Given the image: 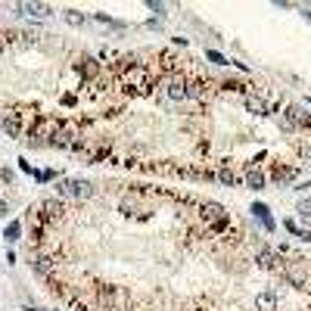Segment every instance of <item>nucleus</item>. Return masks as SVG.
Instances as JSON below:
<instances>
[{"mask_svg":"<svg viewBox=\"0 0 311 311\" xmlns=\"http://www.w3.org/2000/svg\"><path fill=\"white\" fill-rule=\"evenodd\" d=\"M246 187H252V190H261L264 187V174L255 165H249V171H246Z\"/></svg>","mask_w":311,"mask_h":311,"instance_id":"obj_15","label":"nucleus"},{"mask_svg":"<svg viewBox=\"0 0 311 311\" xmlns=\"http://www.w3.org/2000/svg\"><path fill=\"white\" fill-rule=\"evenodd\" d=\"M19 168H22L25 174H34V168H31V162H25V159H19Z\"/></svg>","mask_w":311,"mask_h":311,"instance_id":"obj_28","label":"nucleus"},{"mask_svg":"<svg viewBox=\"0 0 311 311\" xmlns=\"http://www.w3.org/2000/svg\"><path fill=\"white\" fill-rule=\"evenodd\" d=\"M249 212H252V218H258V221H261V227H264L268 233H271V230H277V221L271 218V209H268L264 203H252V209H249Z\"/></svg>","mask_w":311,"mask_h":311,"instance_id":"obj_7","label":"nucleus"},{"mask_svg":"<svg viewBox=\"0 0 311 311\" xmlns=\"http://www.w3.org/2000/svg\"><path fill=\"white\" fill-rule=\"evenodd\" d=\"M302 16H305V19H308V22H311V10H302Z\"/></svg>","mask_w":311,"mask_h":311,"instance_id":"obj_30","label":"nucleus"},{"mask_svg":"<svg viewBox=\"0 0 311 311\" xmlns=\"http://www.w3.org/2000/svg\"><path fill=\"white\" fill-rule=\"evenodd\" d=\"M31 122H34V112L31 109H7V115H0V128H4L10 137L28 134Z\"/></svg>","mask_w":311,"mask_h":311,"instance_id":"obj_2","label":"nucleus"},{"mask_svg":"<svg viewBox=\"0 0 311 311\" xmlns=\"http://www.w3.org/2000/svg\"><path fill=\"white\" fill-rule=\"evenodd\" d=\"M199 215H203V221H206L212 230H224V227L230 224V215H227L224 206H218V203H203V206H199Z\"/></svg>","mask_w":311,"mask_h":311,"instance_id":"obj_4","label":"nucleus"},{"mask_svg":"<svg viewBox=\"0 0 311 311\" xmlns=\"http://www.w3.org/2000/svg\"><path fill=\"white\" fill-rule=\"evenodd\" d=\"M283 122L296 131V128H311V112H305L302 106H290L283 112Z\"/></svg>","mask_w":311,"mask_h":311,"instance_id":"obj_6","label":"nucleus"},{"mask_svg":"<svg viewBox=\"0 0 311 311\" xmlns=\"http://www.w3.org/2000/svg\"><path fill=\"white\" fill-rule=\"evenodd\" d=\"M56 131H59V122L56 119H50V115H34V122L28 128V140L31 143H41V137H47V143H50V137Z\"/></svg>","mask_w":311,"mask_h":311,"instance_id":"obj_3","label":"nucleus"},{"mask_svg":"<svg viewBox=\"0 0 311 311\" xmlns=\"http://www.w3.org/2000/svg\"><path fill=\"white\" fill-rule=\"evenodd\" d=\"M296 177V168H286V165H274V181H290Z\"/></svg>","mask_w":311,"mask_h":311,"instance_id":"obj_20","label":"nucleus"},{"mask_svg":"<svg viewBox=\"0 0 311 311\" xmlns=\"http://www.w3.org/2000/svg\"><path fill=\"white\" fill-rule=\"evenodd\" d=\"M218 181H221V184H227V187H233V184H237V174L227 171V168H221V171H218Z\"/></svg>","mask_w":311,"mask_h":311,"instance_id":"obj_23","label":"nucleus"},{"mask_svg":"<svg viewBox=\"0 0 311 311\" xmlns=\"http://www.w3.org/2000/svg\"><path fill=\"white\" fill-rule=\"evenodd\" d=\"M4 237H7V243H16L22 237V221H10L7 230H4Z\"/></svg>","mask_w":311,"mask_h":311,"instance_id":"obj_17","label":"nucleus"},{"mask_svg":"<svg viewBox=\"0 0 311 311\" xmlns=\"http://www.w3.org/2000/svg\"><path fill=\"white\" fill-rule=\"evenodd\" d=\"M168 97L171 100H187V81L184 78H171L168 81Z\"/></svg>","mask_w":311,"mask_h":311,"instance_id":"obj_13","label":"nucleus"},{"mask_svg":"<svg viewBox=\"0 0 311 311\" xmlns=\"http://www.w3.org/2000/svg\"><path fill=\"white\" fill-rule=\"evenodd\" d=\"M206 59L215 62V65H227V62H230V59H227L224 53H218V50H206Z\"/></svg>","mask_w":311,"mask_h":311,"instance_id":"obj_21","label":"nucleus"},{"mask_svg":"<svg viewBox=\"0 0 311 311\" xmlns=\"http://www.w3.org/2000/svg\"><path fill=\"white\" fill-rule=\"evenodd\" d=\"M56 193L59 196H75V199H91L94 187H91V181H59Z\"/></svg>","mask_w":311,"mask_h":311,"instance_id":"obj_5","label":"nucleus"},{"mask_svg":"<svg viewBox=\"0 0 311 311\" xmlns=\"http://www.w3.org/2000/svg\"><path fill=\"white\" fill-rule=\"evenodd\" d=\"M78 72H81L84 78H97L100 75V62L94 59V56H81V59H78V65H75Z\"/></svg>","mask_w":311,"mask_h":311,"instance_id":"obj_12","label":"nucleus"},{"mask_svg":"<svg viewBox=\"0 0 311 311\" xmlns=\"http://www.w3.org/2000/svg\"><path fill=\"white\" fill-rule=\"evenodd\" d=\"M62 19H65L69 25H75V28H81V25H84V13H78V10H65Z\"/></svg>","mask_w":311,"mask_h":311,"instance_id":"obj_19","label":"nucleus"},{"mask_svg":"<svg viewBox=\"0 0 311 311\" xmlns=\"http://www.w3.org/2000/svg\"><path fill=\"white\" fill-rule=\"evenodd\" d=\"M184 311H193V308H184Z\"/></svg>","mask_w":311,"mask_h":311,"instance_id":"obj_33","label":"nucleus"},{"mask_svg":"<svg viewBox=\"0 0 311 311\" xmlns=\"http://www.w3.org/2000/svg\"><path fill=\"white\" fill-rule=\"evenodd\" d=\"M299 240H305V243H311V230H302V233H299Z\"/></svg>","mask_w":311,"mask_h":311,"instance_id":"obj_29","label":"nucleus"},{"mask_svg":"<svg viewBox=\"0 0 311 311\" xmlns=\"http://www.w3.org/2000/svg\"><path fill=\"white\" fill-rule=\"evenodd\" d=\"M305 103H311V97H305Z\"/></svg>","mask_w":311,"mask_h":311,"instance_id":"obj_32","label":"nucleus"},{"mask_svg":"<svg viewBox=\"0 0 311 311\" xmlns=\"http://www.w3.org/2000/svg\"><path fill=\"white\" fill-rule=\"evenodd\" d=\"M0 177H4V181H7V184H13V171H10V168H7V165H4V168H0Z\"/></svg>","mask_w":311,"mask_h":311,"instance_id":"obj_27","label":"nucleus"},{"mask_svg":"<svg viewBox=\"0 0 311 311\" xmlns=\"http://www.w3.org/2000/svg\"><path fill=\"white\" fill-rule=\"evenodd\" d=\"M19 13H28V16H50L53 7H47V4H19Z\"/></svg>","mask_w":311,"mask_h":311,"instance_id":"obj_14","label":"nucleus"},{"mask_svg":"<svg viewBox=\"0 0 311 311\" xmlns=\"http://www.w3.org/2000/svg\"><path fill=\"white\" fill-rule=\"evenodd\" d=\"M146 7H149L152 13H159V16L165 13V4H156V0H146Z\"/></svg>","mask_w":311,"mask_h":311,"instance_id":"obj_26","label":"nucleus"},{"mask_svg":"<svg viewBox=\"0 0 311 311\" xmlns=\"http://www.w3.org/2000/svg\"><path fill=\"white\" fill-rule=\"evenodd\" d=\"M97 22H103V25H115V28H125V22L112 19V16H106V13H97Z\"/></svg>","mask_w":311,"mask_h":311,"instance_id":"obj_24","label":"nucleus"},{"mask_svg":"<svg viewBox=\"0 0 311 311\" xmlns=\"http://www.w3.org/2000/svg\"><path fill=\"white\" fill-rule=\"evenodd\" d=\"M255 308H258V311H277V293H274V290L258 293V296H255Z\"/></svg>","mask_w":311,"mask_h":311,"instance_id":"obj_11","label":"nucleus"},{"mask_svg":"<svg viewBox=\"0 0 311 311\" xmlns=\"http://www.w3.org/2000/svg\"><path fill=\"white\" fill-rule=\"evenodd\" d=\"M47 146L81 152V149H84V140H81V125H78V122H59V131L50 137V143H47Z\"/></svg>","mask_w":311,"mask_h":311,"instance_id":"obj_1","label":"nucleus"},{"mask_svg":"<svg viewBox=\"0 0 311 311\" xmlns=\"http://www.w3.org/2000/svg\"><path fill=\"white\" fill-rule=\"evenodd\" d=\"M209 94H212V84L203 81V78H196V81L187 84V97H193V100H206Z\"/></svg>","mask_w":311,"mask_h":311,"instance_id":"obj_9","label":"nucleus"},{"mask_svg":"<svg viewBox=\"0 0 311 311\" xmlns=\"http://www.w3.org/2000/svg\"><path fill=\"white\" fill-rule=\"evenodd\" d=\"M37 215H41L47 224H50V221H59V218H62V203H56V199H44L41 209H37Z\"/></svg>","mask_w":311,"mask_h":311,"instance_id":"obj_8","label":"nucleus"},{"mask_svg":"<svg viewBox=\"0 0 311 311\" xmlns=\"http://www.w3.org/2000/svg\"><path fill=\"white\" fill-rule=\"evenodd\" d=\"M115 296H119V290H115V286H100V302H103V308H112V305H115Z\"/></svg>","mask_w":311,"mask_h":311,"instance_id":"obj_16","label":"nucleus"},{"mask_svg":"<svg viewBox=\"0 0 311 311\" xmlns=\"http://www.w3.org/2000/svg\"><path fill=\"white\" fill-rule=\"evenodd\" d=\"M25 311H44V308H31V305H28V308H25Z\"/></svg>","mask_w":311,"mask_h":311,"instance_id":"obj_31","label":"nucleus"},{"mask_svg":"<svg viewBox=\"0 0 311 311\" xmlns=\"http://www.w3.org/2000/svg\"><path fill=\"white\" fill-rule=\"evenodd\" d=\"M258 264H261V268H274V264H277V255H274V252H268V249H264V252H261V255H258Z\"/></svg>","mask_w":311,"mask_h":311,"instance_id":"obj_22","label":"nucleus"},{"mask_svg":"<svg viewBox=\"0 0 311 311\" xmlns=\"http://www.w3.org/2000/svg\"><path fill=\"white\" fill-rule=\"evenodd\" d=\"M296 212H299V215H302V218H305V221H308V218H311V199H302V203H299V209H296Z\"/></svg>","mask_w":311,"mask_h":311,"instance_id":"obj_25","label":"nucleus"},{"mask_svg":"<svg viewBox=\"0 0 311 311\" xmlns=\"http://www.w3.org/2000/svg\"><path fill=\"white\" fill-rule=\"evenodd\" d=\"M31 268H34L41 277H50L53 271H56V258H50V255H37V258L31 261Z\"/></svg>","mask_w":311,"mask_h":311,"instance_id":"obj_10","label":"nucleus"},{"mask_svg":"<svg viewBox=\"0 0 311 311\" xmlns=\"http://www.w3.org/2000/svg\"><path fill=\"white\" fill-rule=\"evenodd\" d=\"M246 109H249V112H255V115H268V106H264L258 97H246Z\"/></svg>","mask_w":311,"mask_h":311,"instance_id":"obj_18","label":"nucleus"}]
</instances>
